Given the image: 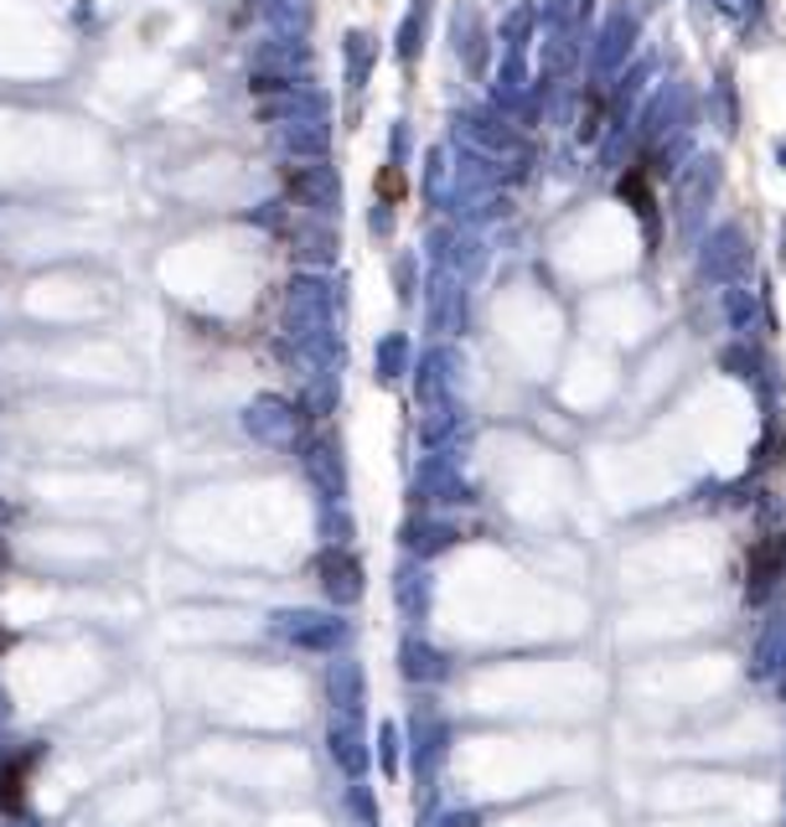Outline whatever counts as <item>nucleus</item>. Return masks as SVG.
I'll return each instance as SVG.
<instances>
[{"instance_id": "5", "label": "nucleus", "mask_w": 786, "mask_h": 827, "mask_svg": "<svg viewBox=\"0 0 786 827\" xmlns=\"http://www.w3.org/2000/svg\"><path fill=\"white\" fill-rule=\"evenodd\" d=\"M393 600H399V610H404V621H429V606H435V579H429L425 558H414V564H404L399 575H393Z\"/></svg>"}, {"instance_id": "18", "label": "nucleus", "mask_w": 786, "mask_h": 827, "mask_svg": "<svg viewBox=\"0 0 786 827\" xmlns=\"http://www.w3.org/2000/svg\"><path fill=\"white\" fill-rule=\"evenodd\" d=\"M347 538H352V523H347V512H331V518H326V543L347 548Z\"/></svg>"}, {"instance_id": "2", "label": "nucleus", "mask_w": 786, "mask_h": 827, "mask_svg": "<svg viewBox=\"0 0 786 827\" xmlns=\"http://www.w3.org/2000/svg\"><path fill=\"white\" fill-rule=\"evenodd\" d=\"M310 569H316V579H321V590H326L331 606H358V600H362V558L352 554V548L326 543Z\"/></svg>"}, {"instance_id": "17", "label": "nucleus", "mask_w": 786, "mask_h": 827, "mask_svg": "<svg viewBox=\"0 0 786 827\" xmlns=\"http://www.w3.org/2000/svg\"><path fill=\"white\" fill-rule=\"evenodd\" d=\"M755 368H761V357L745 352V347H730V352H724V372H735V378H755Z\"/></svg>"}, {"instance_id": "10", "label": "nucleus", "mask_w": 786, "mask_h": 827, "mask_svg": "<svg viewBox=\"0 0 786 827\" xmlns=\"http://www.w3.org/2000/svg\"><path fill=\"white\" fill-rule=\"evenodd\" d=\"M751 673L755 677H786V616L771 621L761 636H755V652H751Z\"/></svg>"}, {"instance_id": "11", "label": "nucleus", "mask_w": 786, "mask_h": 827, "mask_svg": "<svg viewBox=\"0 0 786 827\" xmlns=\"http://www.w3.org/2000/svg\"><path fill=\"white\" fill-rule=\"evenodd\" d=\"M362 688H368V683H362V667L358 662H331V673H326V693H331V704H337V709L342 714H362Z\"/></svg>"}, {"instance_id": "7", "label": "nucleus", "mask_w": 786, "mask_h": 827, "mask_svg": "<svg viewBox=\"0 0 786 827\" xmlns=\"http://www.w3.org/2000/svg\"><path fill=\"white\" fill-rule=\"evenodd\" d=\"M399 673L410 677V683H440L450 673V657H445L440 646H429L425 636H410V642L399 646Z\"/></svg>"}, {"instance_id": "16", "label": "nucleus", "mask_w": 786, "mask_h": 827, "mask_svg": "<svg viewBox=\"0 0 786 827\" xmlns=\"http://www.w3.org/2000/svg\"><path fill=\"white\" fill-rule=\"evenodd\" d=\"M399 725H383L378 729V750H383V771H389V776H399Z\"/></svg>"}, {"instance_id": "15", "label": "nucleus", "mask_w": 786, "mask_h": 827, "mask_svg": "<svg viewBox=\"0 0 786 827\" xmlns=\"http://www.w3.org/2000/svg\"><path fill=\"white\" fill-rule=\"evenodd\" d=\"M456 429L466 435V414H461V409H445L440 420H429V424H425V439H429V445H445V439L456 435Z\"/></svg>"}, {"instance_id": "12", "label": "nucleus", "mask_w": 786, "mask_h": 827, "mask_svg": "<svg viewBox=\"0 0 786 827\" xmlns=\"http://www.w3.org/2000/svg\"><path fill=\"white\" fill-rule=\"evenodd\" d=\"M306 471H310V481H316V487H321L326 497H331V502H337V497H342V491H347L342 460H337V450H331V445H310Z\"/></svg>"}, {"instance_id": "19", "label": "nucleus", "mask_w": 786, "mask_h": 827, "mask_svg": "<svg viewBox=\"0 0 786 827\" xmlns=\"http://www.w3.org/2000/svg\"><path fill=\"white\" fill-rule=\"evenodd\" d=\"M435 827H481V812H445Z\"/></svg>"}, {"instance_id": "4", "label": "nucleus", "mask_w": 786, "mask_h": 827, "mask_svg": "<svg viewBox=\"0 0 786 827\" xmlns=\"http://www.w3.org/2000/svg\"><path fill=\"white\" fill-rule=\"evenodd\" d=\"M414 497L429 507H456V502H471V487H466L461 476V460L450 456H429L414 476Z\"/></svg>"}, {"instance_id": "1", "label": "nucleus", "mask_w": 786, "mask_h": 827, "mask_svg": "<svg viewBox=\"0 0 786 827\" xmlns=\"http://www.w3.org/2000/svg\"><path fill=\"white\" fill-rule=\"evenodd\" d=\"M776 590H786V533H766L745 564V600L751 606H771Z\"/></svg>"}, {"instance_id": "6", "label": "nucleus", "mask_w": 786, "mask_h": 827, "mask_svg": "<svg viewBox=\"0 0 786 827\" xmlns=\"http://www.w3.org/2000/svg\"><path fill=\"white\" fill-rule=\"evenodd\" d=\"M414 771L429 781V771H435V760H445V744H450V729H445V719L435 709H419L414 714Z\"/></svg>"}, {"instance_id": "22", "label": "nucleus", "mask_w": 786, "mask_h": 827, "mask_svg": "<svg viewBox=\"0 0 786 827\" xmlns=\"http://www.w3.org/2000/svg\"><path fill=\"white\" fill-rule=\"evenodd\" d=\"M0 646H6V631H0Z\"/></svg>"}, {"instance_id": "8", "label": "nucleus", "mask_w": 786, "mask_h": 827, "mask_svg": "<svg viewBox=\"0 0 786 827\" xmlns=\"http://www.w3.org/2000/svg\"><path fill=\"white\" fill-rule=\"evenodd\" d=\"M331 755H337V765H342V771H352V776L368 765V744H362L358 714H342V709L331 714Z\"/></svg>"}, {"instance_id": "20", "label": "nucleus", "mask_w": 786, "mask_h": 827, "mask_svg": "<svg viewBox=\"0 0 786 827\" xmlns=\"http://www.w3.org/2000/svg\"><path fill=\"white\" fill-rule=\"evenodd\" d=\"M352 812H362V823H373V796L362 792V786L352 792Z\"/></svg>"}, {"instance_id": "9", "label": "nucleus", "mask_w": 786, "mask_h": 827, "mask_svg": "<svg viewBox=\"0 0 786 827\" xmlns=\"http://www.w3.org/2000/svg\"><path fill=\"white\" fill-rule=\"evenodd\" d=\"M404 543L414 548V558H435V554H445V548H456L461 533L450 523H440V518H410V523H404Z\"/></svg>"}, {"instance_id": "3", "label": "nucleus", "mask_w": 786, "mask_h": 827, "mask_svg": "<svg viewBox=\"0 0 786 827\" xmlns=\"http://www.w3.org/2000/svg\"><path fill=\"white\" fill-rule=\"evenodd\" d=\"M274 631H280L285 642L306 646V652H331V646L347 642L342 616H316V610H280V616H274Z\"/></svg>"}, {"instance_id": "21", "label": "nucleus", "mask_w": 786, "mask_h": 827, "mask_svg": "<svg viewBox=\"0 0 786 827\" xmlns=\"http://www.w3.org/2000/svg\"><path fill=\"white\" fill-rule=\"evenodd\" d=\"M776 698H782V704H786V677H776Z\"/></svg>"}, {"instance_id": "13", "label": "nucleus", "mask_w": 786, "mask_h": 827, "mask_svg": "<svg viewBox=\"0 0 786 827\" xmlns=\"http://www.w3.org/2000/svg\"><path fill=\"white\" fill-rule=\"evenodd\" d=\"M32 765H36V750L11 760V765H0V807L6 812H21V792H26V771H32Z\"/></svg>"}, {"instance_id": "14", "label": "nucleus", "mask_w": 786, "mask_h": 827, "mask_svg": "<svg viewBox=\"0 0 786 827\" xmlns=\"http://www.w3.org/2000/svg\"><path fill=\"white\" fill-rule=\"evenodd\" d=\"M782 460H786V420L771 414V429L761 439V450H755V466H782Z\"/></svg>"}]
</instances>
